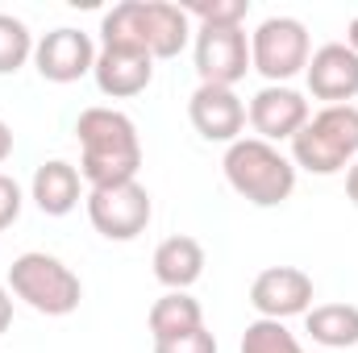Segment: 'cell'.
Wrapping results in <instances>:
<instances>
[{"mask_svg": "<svg viewBox=\"0 0 358 353\" xmlns=\"http://www.w3.org/2000/svg\"><path fill=\"white\" fill-rule=\"evenodd\" d=\"M80 137V175L88 187L129 183L142 171V142L125 112L117 108H84L76 121Z\"/></svg>", "mask_w": 358, "mask_h": 353, "instance_id": "cell-1", "label": "cell"}, {"mask_svg": "<svg viewBox=\"0 0 358 353\" xmlns=\"http://www.w3.org/2000/svg\"><path fill=\"white\" fill-rule=\"evenodd\" d=\"M225 183L255 208H279L296 191V163L263 137H238L225 150Z\"/></svg>", "mask_w": 358, "mask_h": 353, "instance_id": "cell-2", "label": "cell"}, {"mask_svg": "<svg viewBox=\"0 0 358 353\" xmlns=\"http://www.w3.org/2000/svg\"><path fill=\"white\" fill-rule=\"evenodd\" d=\"M292 163L308 175H342L358 163V104H329L292 137Z\"/></svg>", "mask_w": 358, "mask_h": 353, "instance_id": "cell-3", "label": "cell"}, {"mask_svg": "<svg viewBox=\"0 0 358 353\" xmlns=\"http://www.w3.org/2000/svg\"><path fill=\"white\" fill-rule=\"evenodd\" d=\"M8 291L29 303L42 316H71L84 299V283L67 262H59L55 254L29 250L8 266Z\"/></svg>", "mask_w": 358, "mask_h": 353, "instance_id": "cell-4", "label": "cell"}, {"mask_svg": "<svg viewBox=\"0 0 358 353\" xmlns=\"http://www.w3.org/2000/svg\"><path fill=\"white\" fill-rule=\"evenodd\" d=\"M313 59L308 29L296 17H267L250 33V71H259L267 84H287L300 75Z\"/></svg>", "mask_w": 358, "mask_h": 353, "instance_id": "cell-5", "label": "cell"}, {"mask_svg": "<svg viewBox=\"0 0 358 353\" xmlns=\"http://www.w3.org/2000/svg\"><path fill=\"white\" fill-rule=\"evenodd\" d=\"M84 204H88L92 229L100 237H108V241H134L138 233H146V225L155 216L150 191L138 179L113 183V187H92Z\"/></svg>", "mask_w": 358, "mask_h": 353, "instance_id": "cell-6", "label": "cell"}, {"mask_svg": "<svg viewBox=\"0 0 358 353\" xmlns=\"http://www.w3.org/2000/svg\"><path fill=\"white\" fill-rule=\"evenodd\" d=\"M250 71V38L242 25H200L196 33V75L213 88H234Z\"/></svg>", "mask_w": 358, "mask_h": 353, "instance_id": "cell-7", "label": "cell"}, {"mask_svg": "<svg viewBox=\"0 0 358 353\" xmlns=\"http://www.w3.org/2000/svg\"><path fill=\"white\" fill-rule=\"evenodd\" d=\"M34 67H38V75L50 80V84H76V80L92 75V67H96V46H92V38L84 29H71V25L50 29V33H42L38 46H34Z\"/></svg>", "mask_w": 358, "mask_h": 353, "instance_id": "cell-8", "label": "cell"}, {"mask_svg": "<svg viewBox=\"0 0 358 353\" xmlns=\"http://www.w3.org/2000/svg\"><path fill=\"white\" fill-rule=\"evenodd\" d=\"M250 303L259 320H287L313 308V278L300 266H267L250 283Z\"/></svg>", "mask_w": 358, "mask_h": 353, "instance_id": "cell-9", "label": "cell"}, {"mask_svg": "<svg viewBox=\"0 0 358 353\" xmlns=\"http://www.w3.org/2000/svg\"><path fill=\"white\" fill-rule=\"evenodd\" d=\"M246 117H250L255 133L275 146V142H292V137L308 125L313 108H308V100L296 88H287V84H267L263 91H255Z\"/></svg>", "mask_w": 358, "mask_h": 353, "instance_id": "cell-10", "label": "cell"}, {"mask_svg": "<svg viewBox=\"0 0 358 353\" xmlns=\"http://www.w3.org/2000/svg\"><path fill=\"white\" fill-rule=\"evenodd\" d=\"M187 121L192 129L204 137V142H225L234 146L238 133L246 129V104L238 100L234 88H213V84H200L187 100Z\"/></svg>", "mask_w": 358, "mask_h": 353, "instance_id": "cell-11", "label": "cell"}, {"mask_svg": "<svg viewBox=\"0 0 358 353\" xmlns=\"http://www.w3.org/2000/svg\"><path fill=\"white\" fill-rule=\"evenodd\" d=\"M308 91L317 100L329 104H350L358 96V54L346 42H325L321 50H313L308 67H304Z\"/></svg>", "mask_w": 358, "mask_h": 353, "instance_id": "cell-12", "label": "cell"}, {"mask_svg": "<svg viewBox=\"0 0 358 353\" xmlns=\"http://www.w3.org/2000/svg\"><path fill=\"white\" fill-rule=\"evenodd\" d=\"M96 88L113 100H129L142 96L155 80V59L150 54H134V50H96V67H92Z\"/></svg>", "mask_w": 358, "mask_h": 353, "instance_id": "cell-13", "label": "cell"}, {"mask_svg": "<svg viewBox=\"0 0 358 353\" xmlns=\"http://www.w3.org/2000/svg\"><path fill=\"white\" fill-rule=\"evenodd\" d=\"M29 195L34 204L46 212V216H67L80 208V195H84V175L80 167L63 163V158H50L34 171V183H29Z\"/></svg>", "mask_w": 358, "mask_h": 353, "instance_id": "cell-14", "label": "cell"}, {"mask_svg": "<svg viewBox=\"0 0 358 353\" xmlns=\"http://www.w3.org/2000/svg\"><path fill=\"white\" fill-rule=\"evenodd\" d=\"M142 21H146L150 59H176L192 38V17L183 13V4L171 0H142Z\"/></svg>", "mask_w": 358, "mask_h": 353, "instance_id": "cell-15", "label": "cell"}, {"mask_svg": "<svg viewBox=\"0 0 358 353\" xmlns=\"http://www.w3.org/2000/svg\"><path fill=\"white\" fill-rule=\"evenodd\" d=\"M204 274V246L196 237H167L155 250V278L167 291H187L196 278Z\"/></svg>", "mask_w": 358, "mask_h": 353, "instance_id": "cell-16", "label": "cell"}, {"mask_svg": "<svg viewBox=\"0 0 358 353\" xmlns=\"http://www.w3.org/2000/svg\"><path fill=\"white\" fill-rule=\"evenodd\" d=\"M304 333L321 350H350L358 345V308L355 303H317L304 312Z\"/></svg>", "mask_w": 358, "mask_h": 353, "instance_id": "cell-17", "label": "cell"}, {"mask_svg": "<svg viewBox=\"0 0 358 353\" xmlns=\"http://www.w3.org/2000/svg\"><path fill=\"white\" fill-rule=\"evenodd\" d=\"M146 324H150L155 345H159V341H176V337H187V333L204 329V308H200L187 291H167L163 299H155Z\"/></svg>", "mask_w": 358, "mask_h": 353, "instance_id": "cell-18", "label": "cell"}, {"mask_svg": "<svg viewBox=\"0 0 358 353\" xmlns=\"http://www.w3.org/2000/svg\"><path fill=\"white\" fill-rule=\"evenodd\" d=\"M34 33L21 17L0 13V75H17L29 59H34Z\"/></svg>", "mask_w": 358, "mask_h": 353, "instance_id": "cell-19", "label": "cell"}, {"mask_svg": "<svg viewBox=\"0 0 358 353\" xmlns=\"http://www.w3.org/2000/svg\"><path fill=\"white\" fill-rule=\"evenodd\" d=\"M242 353H304L283 320H250L242 333Z\"/></svg>", "mask_w": 358, "mask_h": 353, "instance_id": "cell-20", "label": "cell"}, {"mask_svg": "<svg viewBox=\"0 0 358 353\" xmlns=\"http://www.w3.org/2000/svg\"><path fill=\"white\" fill-rule=\"evenodd\" d=\"M187 17H196L200 25H242L250 13V0H192L183 4Z\"/></svg>", "mask_w": 358, "mask_h": 353, "instance_id": "cell-21", "label": "cell"}, {"mask_svg": "<svg viewBox=\"0 0 358 353\" xmlns=\"http://www.w3.org/2000/svg\"><path fill=\"white\" fill-rule=\"evenodd\" d=\"M155 353H217V337L208 329H196L187 337H176V341H159Z\"/></svg>", "mask_w": 358, "mask_h": 353, "instance_id": "cell-22", "label": "cell"}, {"mask_svg": "<svg viewBox=\"0 0 358 353\" xmlns=\"http://www.w3.org/2000/svg\"><path fill=\"white\" fill-rule=\"evenodd\" d=\"M21 187H17V179L13 175H0V233L21 216Z\"/></svg>", "mask_w": 358, "mask_h": 353, "instance_id": "cell-23", "label": "cell"}, {"mask_svg": "<svg viewBox=\"0 0 358 353\" xmlns=\"http://www.w3.org/2000/svg\"><path fill=\"white\" fill-rule=\"evenodd\" d=\"M8 324H13V291L0 283V333H8Z\"/></svg>", "mask_w": 358, "mask_h": 353, "instance_id": "cell-24", "label": "cell"}, {"mask_svg": "<svg viewBox=\"0 0 358 353\" xmlns=\"http://www.w3.org/2000/svg\"><path fill=\"white\" fill-rule=\"evenodd\" d=\"M13 154V129H8V121H0V163Z\"/></svg>", "mask_w": 358, "mask_h": 353, "instance_id": "cell-25", "label": "cell"}, {"mask_svg": "<svg viewBox=\"0 0 358 353\" xmlns=\"http://www.w3.org/2000/svg\"><path fill=\"white\" fill-rule=\"evenodd\" d=\"M346 195H350V204L358 208V163L346 171Z\"/></svg>", "mask_w": 358, "mask_h": 353, "instance_id": "cell-26", "label": "cell"}, {"mask_svg": "<svg viewBox=\"0 0 358 353\" xmlns=\"http://www.w3.org/2000/svg\"><path fill=\"white\" fill-rule=\"evenodd\" d=\"M346 46H350V50L358 54V17L350 21V25H346Z\"/></svg>", "mask_w": 358, "mask_h": 353, "instance_id": "cell-27", "label": "cell"}]
</instances>
